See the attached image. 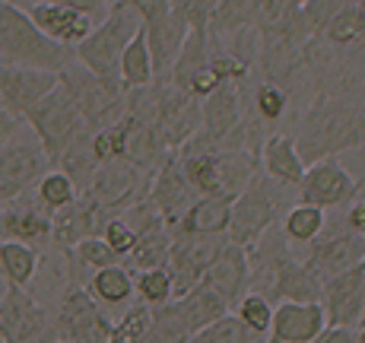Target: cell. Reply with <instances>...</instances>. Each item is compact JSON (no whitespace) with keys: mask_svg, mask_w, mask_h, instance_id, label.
<instances>
[{"mask_svg":"<svg viewBox=\"0 0 365 343\" xmlns=\"http://www.w3.org/2000/svg\"><path fill=\"white\" fill-rule=\"evenodd\" d=\"M216 45V41H213ZM210 70L220 76V83H232V86H245L251 80V70L255 64H248L245 58H238L229 48H213V58H210Z\"/></svg>","mask_w":365,"mask_h":343,"instance_id":"ee69618b","label":"cell"},{"mask_svg":"<svg viewBox=\"0 0 365 343\" xmlns=\"http://www.w3.org/2000/svg\"><path fill=\"white\" fill-rule=\"evenodd\" d=\"M200 283H207L210 290H216L222 299L229 302V309L235 312V305L242 302L251 292V261H248V248L229 242L222 248V255L216 257V264L203 274Z\"/></svg>","mask_w":365,"mask_h":343,"instance_id":"603a6c76","label":"cell"},{"mask_svg":"<svg viewBox=\"0 0 365 343\" xmlns=\"http://www.w3.org/2000/svg\"><path fill=\"white\" fill-rule=\"evenodd\" d=\"M359 194V181L343 169L336 159H324L305 169V178L299 185V204H312L318 210L346 207Z\"/></svg>","mask_w":365,"mask_h":343,"instance_id":"5bb4252c","label":"cell"},{"mask_svg":"<svg viewBox=\"0 0 365 343\" xmlns=\"http://www.w3.org/2000/svg\"><path fill=\"white\" fill-rule=\"evenodd\" d=\"M54 4L67 6V10L83 13V16H89L96 26H99L102 19L108 16V10H111V0H54Z\"/></svg>","mask_w":365,"mask_h":343,"instance_id":"816d5d0a","label":"cell"},{"mask_svg":"<svg viewBox=\"0 0 365 343\" xmlns=\"http://www.w3.org/2000/svg\"><path fill=\"white\" fill-rule=\"evenodd\" d=\"M242 29H261V0H220L216 16L210 23V39H232Z\"/></svg>","mask_w":365,"mask_h":343,"instance_id":"1f68e13d","label":"cell"},{"mask_svg":"<svg viewBox=\"0 0 365 343\" xmlns=\"http://www.w3.org/2000/svg\"><path fill=\"white\" fill-rule=\"evenodd\" d=\"M289 188L273 181L270 175L257 172L251 185L232 200V222H229V242L251 248L267 229H273L289 210Z\"/></svg>","mask_w":365,"mask_h":343,"instance_id":"5b68a950","label":"cell"},{"mask_svg":"<svg viewBox=\"0 0 365 343\" xmlns=\"http://www.w3.org/2000/svg\"><path fill=\"white\" fill-rule=\"evenodd\" d=\"M54 235V216L48 210L29 200H16V204L0 210V242H19L29 248H45L51 245Z\"/></svg>","mask_w":365,"mask_h":343,"instance_id":"7402d4cb","label":"cell"},{"mask_svg":"<svg viewBox=\"0 0 365 343\" xmlns=\"http://www.w3.org/2000/svg\"><path fill=\"white\" fill-rule=\"evenodd\" d=\"M133 290H137L140 302L150 305V309L168 305L175 299V286L168 270H140V274H133Z\"/></svg>","mask_w":365,"mask_h":343,"instance_id":"ab89813d","label":"cell"},{"mask_svg":"<svg viewBox=\"0 0 365 343\" xmlns=\"http://www.w3.org/2000/svg\"><path fill=\"white\" fill-rule=\"evenodd\" d=\"M194 334L185 327V321L178 318L175 305H159L153 309V327H150V343H191Z\"/></svg>","mask_w":365,"mask_h":343,"instance_id":"b9f144b4","label":"cell"},{"mask_svg":"<svg viewBox=\"0 0 365 343\" xmlns=\"http://www.w3.org/2000/svg\"><path fill=\"white\" fill-rule=\"evenodd\" d=\"M35 270H38V251L19 242H0V274H4L6 286L32 290Z\"/></svg>","mask_w":365,"mask_h":343,"instance_id":"e575fe53","label":"cell"},{"mask_svg":"<svg viewBox=\"0 0 365 343\" xmlns=\"http://www.w3.org/2000/svg\"><path fill=\"white\" fill-rule=\"evenodd\" d=\"M235 314L245 321V324L251 327V331L257 334H270V321H273V302L261 292H248V296L242 299V302L235 305Z\"/></svg>","mask_w":365,"mask_h":343,"instance_id":"bcb514c9","label":"cell"},{"mask_svg":"<svg viewBox=\"0 0 365 343\" xmlns=\"http://www.w3.org/2000/svg\"><path fill=\"white\" fill-rule=\"evenodd\" d=\"M207 337L213 343H267L264 334L251 331L235 312H229L226 318H220L216 324L207 327Z\"/></svg>","mask_w":365,"mask_h":343,"instance_id":"f6af8a7d","label":"cell"},{"mask_svg":"<svg viewBox=\"0 0 365 343\" xmlns=\"http://www.w3.org/2000/svg\"><path fill=\"white\" fill-rule=\"evenodd\" d=\"M216 4L220 0H168L175 16H181L191 32H207L216 16Z\"/></svg>","mask_w":365,"mask_h":343,"instance_id":"7dc6e473","label":"cell"},{"mask_svg":"<svg viewBox=\"0 0 365 343\" xmlns=\"http://www.w3.org/2000/svg\"><path fill=\"white\" fill-rule=\"evenodd\" d=\"M314 343H356V331H353V327H334V324H327L324 334H321Z\"/></svg>","mask_w":365,"mask_h":343,"instance_id":"9f6ffc18","label":"cell"},{"mask_svg":"<svg viewBox=\"0 0 365 343\" xmlns=\"http://www.w3.org/2000/svg\"><path fill=\"white\" fill-rule=\"evenodd\" d=\"M156 134L163 140V146L168 153L181 150L187 140L197 137L200 124H203V108L200 99L191 93H181L168 83V76H159L156 80Z\"/></svg>","mask_w":365,"mask_h":343,"instance_id":"30bf717a","label":"cell"},{"mask_svg":"<svg viewBox=\"0 0 365 343\" xmlns=\"http://www.w3.org/2000/svg\"><path fill=\"white\" fill-rule=\"evenodd\" d=\"M121 4L133 6V10L140 13V19H143V23H150V19H156V16H163V13L172 10V6H168V0H121Z\"/></svg>","mask_w":365,"mask_h":343,"instance_id":"f5cc1de1","label":"cell"},{"mask_svg":"<svg viewBox=\"0 0 365 343\" xmlns=\"http://www.w3.org/2000/svg\"><path fill=\"white\" fill-rule=\"evenodd\" d=\"M143 32H146V45H150V54H153V67H156V80L159 76H168L175 58L181 54V45H185L187 32H191L187 23L168 10L163 16L143 23Z\"/></svg>","mask_w":365,"mask_h":343,"instance_id":"484cf974","label":"cell"},{"mask_svg":"<svg viewBox=\"0 0 365 343\" xmlns=\"http://www.w3.org/2000/svg\"><path fill=\"white\" fill-rule=\"evenodd\" d=\"M0 343H4V340H0Z\"/></svg>","mask_w":365,"mask_h":343,"instance_id":"be15d7a7","label":"cell"},{"mask_svg":"<svg viewBox=\"0 0 365 343\" xmlns=\"http://www.w3.org/2000/svg\"><path fill=\"white\" fill-rule=\"evenodd\" d=\"M292 140L305 165L356 150L365 143V96H314Z\"/></svg>","mask_w":365,"mask_h":343,"instance_id":"6da1fadb","label":"cell"},{"mask_svg":"<svg viewBox=\"0 0 365 343\" xmlns=\"http://www.w3.org/2000/svg\"><path fill=\"white\" fill-rule=\"evenodd\" d=\"M261 165L264 175H270L273 181L286 188H299L302 178H305V159L299 156L296 150V140L286 137V134H270L261 146Z\"/></svg>","mask_w":365,"mask_h":343,"instance_id":"83f0119b","label":"cell"},{"mask_svg":"<svg viewBox=\"0 0 365 343\" xmlns=\"http://www.w3.org/2000/svg\"><path fill=\"white\" fill-rule=\"evenodd\" d=\"M108 210H105L96 198L89 194H80L70 207L58 210L54 213V235H51V245L61 251H70L76 248L83 239H96V235L105 232L108 226Z\"/></svg>","mask_w":365,"mask_h":343,"instance_id":"e0dca14e","label":"cell"},{"mask_svg":"<svg viewBox=\"0 0 365 343\" xmlns=\"http://www.w3.org/2000/svg\"><path fill=\"white\" fill-rule=\"evenodd\" d=\"M255 115L261 118V124H277L279 118L286 115V108H289V93L279 86H270V83H257L255 86Z\"/></svg>","mask_w":365,"mask_h":343,"instance_id":"7bdbcfd3","label":"cell"},{"mask_svg":"<svg viewBox=\"0 0 365 343\" xmlns=\"http://www.w3.org/2000/svg\"><path fill=\"white\" fill-rule=\"evenodd\" d=\"M99 159H96V150H93V134H83L80 140H73V143L67 146L64 153H61V159L54 163V169L64 172L70 181L76 185V191L86 194L89 185H93L96 172H99Z\"/></svg>","mask_w":365,"mask_h":343,"instance_id":"d6a6232c","label":"cell"},{"mask_svg":"<svg viewBox=\"0 0 365 343\" xmlns=\"http://www.w3.org/2000/svg\"><path fill=\"white\" fill-rule=\"evenodd\" d=\"M191 343H213V340H210L207 331H203V334H197V337H191Z\"/></svg>","mask_w":365,"mask_h":343,"instance_id":"680465c9","label":"cell"},{"mask_svg":"<svg viewBox=\"0 0 365 343\" xmlns=\"http://www.w3.org/2000/svg\"><path fill=\"white\" fill-rule=\"evenodd\" d=\"M359 35H362V6L356 0V4H346L327 23V29L321 32V41H327L334 48H353L359 41Z\"/></svg>","mask_w":365,"mask_h":343,"instance_id":"f35d334b","label":"cell"},{"mask_svg":"<svg viewBox=\"0 0 365 343\" xmlns=\"http://www.w3.org/2000/svg\"><path fill=\"white\" fill-rule=\"evenodd\" d=\"M362 280L365 264L334 274L321 283V309L327 314V324L356 327L362 324Z\"/></svg>","mask_w":365,"mask_h":343,"instance_id":"ac0fdd59","label":"cell"},{"mask_svg":"<svg viewBox=\"0 0 365 343\" xmlns=\"http://www.w3.org/2000/svg\"><path fill=\"white\" fill-rule=\"evenodd\" d=\"M150 181H153V175L133 169V165L118 159V163L99 165V172H96L86 194L99 200V204L108 210L111 220H115V216H124L137 200H143L146 194H150Z\"/></svg>","mask_w":365,"mask_h":343,"instance_id":"4fadbf2b","label":"cell"},{"mask_svg":"<svg viewBox=\"0 0 365 343\" xmlns=\"http://www.w3.org/2000/svg\"><path fill=\"white\" fill-rule=\"evenodd\" d=\"M76 198H80L76 185L67 178L64 172H58V169L45 172V175H41V181L35 185V204H38L41 210H48L51 216L58 213V210L70 207Z\"/></svg>","mask_w":365,"mask_h":343,"instance_id":"74e56055","label":"cell"},{"mask_svg":"<svg viewBox=\"0 0 365 343\" xmlns=\"http://www.w3.org/2000/svg\"><path fill=\"white\" fill-rule=\"evenodd\" d=\"M89 292H93L102 305H108V309H115V305H128L130 296L137 292L133 290V274L124 267V264L96 270L93 280H89Z\"/></svg>","mask_w":365,"mask_h":343,"instance_id":"d590c367","label":"cell"},{"mask_svg":"<svg viewBox=\"0 0 365 343\" xmlns=\"http://www.w3.org/2000/svg\"><path fill=\"white\" fill-rule=\"evenodd\" d=\"M0 340L4 343H51L54 337V321L38 305L32 290H16L6 286L4 299H0Z\"/></svg>","mask_w":365,"mask_h":343,"instance_id":"7c38bea8","label":"cell"},{"mask_svg":"<svg viewBox=\"0 0 365 343\" xmlns=\"http://www.w3.org/2000/svg\"><path fill=\"white\" fill-rule=\"evenodd\" d=\"M118 124H121V163H128L146 175H156L163 159L168 156L159 134L150 124L137 121V118H130V115H124Z\"/></svg>","mask_w":365,"mask_h":343,"instance_id":"d4e9b609","label":"cell"},{"mask_svg":"<svg viewBox=\"0 0 365 343\" xmlns=\"http://www.w3.org/2000/svg\"><path fill=\"white\" fill-rule=\"evenodd\" d=\"M302 261L321 280H327L334 274H343V270L365 264V242H362V235H353L346 229L331 232V235H318V239L308 245Z\"/></svg>","mask_w":365,"mask_h":343,"instance_id":"ffe728a7","label":"cell"},{"mask_svg":"<svg viewBox=\"0 0 365 343\" xmlns=\"http://www.w3.org/2000/svg\"><path fill=\"white\" fill-rule=\"evenodd\" d=\"M362 324H365V280H362Z\"/></svg>","mask_w":365,"mask_h":343,"instance_id":"94428289","label":"cell"},{"mask_svg":"<svg viewBox=\"0 0 365 343\" xmlns=\"http://www.w3.org/2000/svg\"><path fill=\"white\" fill-rule=\"evenodd\" d=\"M58 83L67 89V96L76 102L86 128L102 130L118 124L128 115V89L121 86V80H111V76H99L93 70H86L80 61H73L70 67H64L58 73Z\"/></svg>","mask_w":365,"mask_h":343,"instance_id":"277c9868","label":"cell"},{"mask_svg":"<svg viewBox=\"0 0 365 343\" xmlns=\"http://www.w3.org/2000/svg\"><path fill=\"white\" fill-rule=\"evenodd\" d=\"M346 4H356V0H305L302 16H305V23H308V29H312L314 39H321V32L327 29V23H331Z\"/></svg>","mask_w":365,"mask_h":343,"instance_id":"c3c4849f","label":"cell"},{"mask_svg":"<svg viewBox=\"0 0 365 343\" xmlns=\"http://www.w3.org/2000/svg\"><path fill=\"white\" fill-rule=\"evenodd\" d=\"M213 39L210 32H187L185 45H181V54L175 58L172 70H168V83L181 93H191V83L197 80V73L210 67V58H213Z\"/></svg>","mask_w":365,"mask_h":343,"instance_id":"4dcf8cb0","label":"cell"},{"mask_svg":"<svg viewBox=\"0 0 365 343\" xmlns=\"http://www.w3.org/2000/svg\"><path fill=\"white\" fill-rule=\"evenodd\" d=\"M102 239L108 242V248L115 251V255L124 257V264H128V255L133 251V242H137V232L128 226V220L124 216H115V220H108V226H105Z\"/></svg>","mask_w":365,"mask_h":343,"instance_id":"681fc988","label":"cell"},{"mask_svg":"<svg viewBox=\"0 0 365 343\" xmlns=\"http://www.w3.org/2000/svg\"><path fill=\"white\" fill-rule=\"evenodd\" d=\"M362 242H365V235H362Z\"/></svg>","mask_w":365,"mask_h":343,"instance_id":"6125c7cd","label":"cell"},{"mask_svg":"<svg viewBox=\"0 0 365 343\" xmlns=\"http://www.w3.org/2000/svg\"><path fill=\"white\" fill-rule=\"evenodd\" d=\"M327 314L321 302H279L273 305L270 337L273 343H314L324 334Z\"/></svg>","mask_w":365,"mask_h":343,"instance_id":"44dd1931","label":"cell"},{"mask_svg":"<svg viewBox=\"0 0 365 343\" xmlns=\"http://www.w3.org/2000/svg\"><path fill=\"white\" fill-rule=\"evenodd\" d=\"M172 305H175V312H178V318L185 321V327L197 337V334H203L210 324H216L220 318H226L229 312V302L220 296L216 290H210L207 283H197L187 296H181V299H172Z\"/></svg>","mask_w":365,"mask_h":343,"instance_id":"4316f807","label":"cell"},{"mask_svg":"<svg viewBox=\"0 0 365 343\" xmlns=\"http://www.w3.org/2000/svg\"><path fill=\"white\" fill-rule=\"evenodd\" d=\"M45 172H51V163L38 146V140L16 137L4 143L0 146V207L16 204L29 191H35Z\"/></svg>","mask_w":365,"mask_h":343,"instance_id":"9c48e42d","label":"cell"},{"mask_svg":"<svg viewBox=\"0 0 365 343\" xmlns=\"http://www.w3.org/2000/svg\"><path fill=\"white\" fill-rule=\"evenodd\" d=\"M203 108V124L197 130V140L207 143L210 150H220L229 137L238 130V124L245 121V108H242V86L222 83L216 93H210L200 102Z\"/></svg>","mask_w":365,"mask_h":343,"instance_id":"d6986e66","label":"cell"},{"mask_svg":"<svg viewBox=\"0 0 365 343\" xmlns=\"http://www.w3.org/2000/svg\"><path fill=\"white\" fill-rule=\"evenodd\" d=\"M229 222H232V200L226 198H197L185 220L172 226L168 232H197V235H229Z\"/></svg>","mask_w":365,"mask_h":343,"instance_id":"f546056e","label":"cell"},{"mask_svg":"<svg viewBox=\"0 0 365 343\" xmlns=\"http://www.w3.org/2000/svg\"><path fill=\"white\" fill-rule=\"evenodd\" d=\"M150 327H153V309L137 302L133 309L124 312L121 321H115L108 343H150Z\"/></svg>","mask_w":365,"mask_h":343,"instance_id":"60d3db41","label":"cell"},{"mask_svg":"<svg viewBox=\"0 0 365 343\" xmlns=\"http://www.w3.org/2000/svg\"><path fill=\"white\" fill-rule=\"evenodd\" d=\"M143 29V19L133 6L121 4V0H111L108 16L96 26L80 45L73 48L76 61L86 70L99 76H111L118 80V64H121V54L128 51V45L133 41V35Z\"/></svg>","mask_w":365,"mask_h":343,"instance_id":"8992f818","label":"cell"},{"mask_svg":"<svg viewBox=\"0 0 365 343\" xmlns=\"http://www.w3.org/2000/svg\"><path fill=\"white\" fill-rule=\"evenodd\" d=\"M279 229H283L292 245H312L324 232V210L312 204H292L283 213V220H279Z\"/></svg>","mask_w":365,"mask_h":343,"instance_id":"8d00e7d4","label":"cell"},{"mask_svg":"<svg viewBox=\"0 0 365 343\" xmlns=\"http://www.w3.org/2000/svg\"><path fill=\"white\" fill-rule=\"evenodd\" d=\"M23 118L13 115V111H6L4 105H0V146L10 143V140H16V134L23 130Z\"/></svg>","mask_w":365,"mask_h":343,"instance_id":"db71d44e","label":"cell"},{"mask_svg":"<svg viewBox=\"0 0 365 343\" xmlns=\"http://www.w3.org/2000/svg\"><path fill=\"white\" fill-rule=\"evenodd\" d=\"M305 6V0H261V26L283 23V19L296 16Z\"/></svg>","mask_w":365,"mask_h":343,"instance_id":"f907efd6","label":"cell"},{"mask_svg":"<svg viewBox=\"0 0 365 343\" xmlns=\"http://www.w3.org/2000/svg\"><path fill=\"white\" fill-rule=\"evenodd\" d=\"M168 257H172V232L163 220L146 222L143 229H137V242L128 255V270H168Z\"/></svg>","mask_w":365,"mask_h":343,"instance_id":"f1b7e54d","label":"cell"},{"mask_svg":"<svg viewBox=\"0 0 365 343\" xmlns=\"http://www.w3.org/2000/svg\"><path fill=\"white\" fill-rule=\"evenodd\" d=\"M58 343H61V340H58Z\"/></svg>","mask_w":365,"mask_h":343,"instance_id":"e7e4bbea","label":"cell"},{"mask_svg":"<svg viewBox=\"0 0 365 343\" xmlns=\"http://www.w3.org/2000/svg\"><path fill=\"white\" fill-rule=\"evenodd\" d=\"M229 245V235H197V232H178L172 235V257H168V274H172L175 299L187 296L203 280L222 248Z\"/></svg>","mask_w":365,"mask_h":343,"instance_id":"8fae6325","label":"cell"},{"mask_svg":"<svg viewBox=\"0 0 365 343\" xmlns=\"http://www.w3.org/2000/svg\"><path fill=\"white\" fill-rule=\"evenodd\" d=\"M58 89V73L35 67H16L0 64V105L6 111L23 118L29 108H35L48 93Z\"/></svg>","mask_w":365,"mask_h":343,"instance_id":"9a60e30c","label":"cell"},{"mask_svg":"<svg viewBox=\"0 0 365 343\" xmlns=\"http://www.w3.org/2000/svg\"><path fill=\"white\" fill-rule=\"evenodd\" d=\"M29 16L48 39H54L58 45H67V48H76L96 29V23L89 16H83V13H76V10H67V6L54 4V0H38V4H32Z\"/></svg>","mask_w":365,"mask_h":343,"instance_id":"cb8c5ba5","label":"cell"},{"mask_svg":"<svg viewBox=\"0 0 365 343\" xmlns=\"http://www.w3.org/2000/svg\"><path fill=\"white\" fill-rule=\"evenodd\" d=\"M76 61L73 48L58 45L32 23L29 10L0 0V64L35 67L48 73H61Z\"/></svg>","mask_w":365,"mask_h":343,"instance_id":"3957f363","label":"cell"},{"mask_svg":"<svg viewBox=\"0 0 365 343\" xmlns=\"http://www.w3.org/2000/svg\"><path fill=\"white\" fill-rule=\"evenodd\" d=\"M118 80H121L124 89H143V86H153V83H156V67H153V54H150V45H146L143 29L133 35L128 51L121 54Z\"/></svg>","mask_w":365,"mask_h":343,"instance_id":"836d02e7","label":"cell"},{"mask_svg":"<svg viewBox=\"0 0 365 343\" xmlns=\"http://www.w3.org/2000/svg\"><path fill=\"white\" fill-rule=\"evenodd\" d=\"M343 229L353 235H365V200H353L343 216Z\"/></svg>","mask_w":365,"mask_h":343,"instance_id":"11a10c76","label":"cell"},{"mask_svg":"<svg viewBox=\"0 0 365 343\" xmlns=\"http://www.w3.org/2000/svg\"><path fill=\"white\" fill-rule=\"evenodd\" d=\"M51 321L61 343H108L115 331V321L105 314V305L89 292L86 283L67 286Z\"/></svg>","mask_w":365,"mask_h":343,"instance_id":"ba28073f","label":"cell"},{"mask_svg":"<svg viewBox=\"0 0 365 343\" xmlns=\"http://www.w3.org/2000/svg\"><path fill=\"white\" fill-rule=\"evenodd\" d=\"M356 343H365V324H362V331H356Z\"/></svg>","mask_w":365,"mask_h":343,"instance_id":"91938a15","label":"cell"},{"mask_svg":"<svg viewBox=\"0 0 365 343\" xmlns=\"http://www.w3.org/2000/svg\"><path fill=\"white\" fill-rule=\"evenodd\" d=\"M146 198L153 200V207L159 210V216H163V222L168 229L178 226V222L185 220V213L191 210V204L197 200V191H194V188L187 185V178L181 175V165H178V159H175V153H168L163 159V165L156 169Z\"/></svg>","mask_w":365,"mask_h":343,"instance_id":"2e32d148","label":"cell"},{"mask_svg":"<svg viewBox=\"0 0 365 343\" xmlns=\"http://www.w3.org/2000/svg\"><path fill=\"white\" fill-rule=\"evenodd\" d=\"M251 261V280L264 277L267 286L261 296L270 302H321V280L308 267L305 261L292 251V242L286 239V232L279 229V222L257 239L248 248Z\"/></svg>","mask_w":365,"mask_h":343,"instance_id":"7a4b0ae2","label":"cell"},{"mask_svg":"<svg viewBox=\"0 0 365 343\" xmlns=\"http://www.w3.org/2000/svg\"><path fill=\"white\" fill-rule=\"evenodd\" d=\"M23 121L32 128V134H35V140H38L41 150H45L51 169L61 159V153H64L73 140H80L83 134H93V130L86 128V121H83L76 102L70 99L67 89L61 86V83H58L54 93H48L35 108L26 111Z\"/></svg>","mask_w":365,"mask_h":343,"instance_id":"52a82bcc","label":"cell"},{"mask_svg":"<svg viewBox=\"0 0 365 343\" xmlns=\"http://www.w3.org/2000/svg\"><path fill=\"white\" fill-rule=\"evenodd\" d=\"M359 6H362V35H359V41L353 45V51L359 54V58L365 61V0H359Z\"/></svg>","mask_w":365,"mask_h":343,"instance_id":"6f0895ef","label":"cell"}]
</instances>
